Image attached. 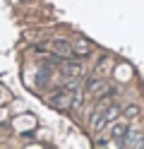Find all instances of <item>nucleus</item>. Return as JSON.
Masks as SVG:
<instances>
[{"instance_id":"nucleus-2","label":"nucleus","mask_w":144,"mask_h":149,"mask_svg":"<svg viewBox=\"0 0 144 149\" xmlns=\"http://www.w3.org/2000/svg\"><path fill=\"white\" fill-rule=\"evenodd\" d=\"M51 53H55L58 58H74V48L67 41H60V39L51 41Z\"/></svg>"},{"instance_id":"nucleus-4","label":"nucleus","mask_w":144,"mask_h":149,"mask_svg":"<svg viewBox=\"0 0 144 149\" xmlns=\"http://www.w3.org/2000/svg\"><path fill=\"white\" fill-rule=\"evenodd\" d=\"M63 72L67 74V77H79V74L84 72V68H82V63H65L63 60Z\"/></svg>"},{"instance_id":"nucleus-3","label":"nucleus","mask_w":144,"mask_h":149,"mask_svg":"<svg viewBox=\"0 0 144 149\" xmlns=\"http://www.w3.org/2000/svg\"><path fill=\"white\" fill-rule=\"evenodd\" d=\"M74 96H77V89H70V87H67V91L51 96V104H53V106H58V108H70Z\"/></svg>"},{"instance_id":"nucleus-7","label":"nucleus","mask_w":144,"mask_h":149,"mask_svg":"<svg viewBox=\"0 0 144 149\" xmlns=\"http://www.w3.org/2000/svg\"><path fill=\"white\" fill-rule=\"evenodd\" d=\"M72 48H74V53H82V55H89L91 53V46L86 43V41H74Z\"/></svg>"},{"instance_id":"nucleus-5","label":"nucleus","mask_w":144,"mask_h":149,"mask_svg":"<svg viewBox=\"0 0 144 149\" xmlns=\"http://www.w3.org/2000/svg\"><path fill=\"white\" fill-rule=\"evenodd\" d=\"M144 139L137 130H127V139H122V147H142Z\"/></svg>"},{"instance_id":"nucleus-8","label":"nucleus","mask_w":144,"mask_h":149,"mask_svg":"<svg viewBox=\"0 0 144 149\" xmlns=\"http://www.w3.org/2000/svg\"><path fill=\"white\" fill-rule=\"evenodd\" d=\"M125 135H127V127H125V125H120V123L113 125V137L120 139V137H125ZM120 142H122V139H120Z\"/></svg>"},{"instance_id":"nucleus-9","label":"nucleus","mask_w":144,"mask_h":149,"mask_svg":"<svg viewBox=\"0 0 144 149\" xmlns=\"http://www.w3.org/2000/svg\"><path fill=\"white\" fill-rule=\"evenodd\" d=\"M122 113H125V116L130 118V116H137V113H139V108H137V106H127V108L122 111Z\"/></svg>"},{"instance_id":"nucleus-6","label":"nucleus","mask_w":144,"mask_h":149,"mask_svg":"<svg viewBox=\"0 0 144 149\" xmlns=\"http://www.w3.org/2000/svg\"><path fill=\"white\" fill-rule=\"evenodd\" d=\"M106 84H103V79L99 77H89L86 79V94H99V91H103Z\"/></svg>"},{"instance_id":"nucleus-1","label":"nucleus","mask_w":144,"mask_h":149,"mask_svg":"<svg viewBox=\"0 0 144 149\" xmlns=\"http://www.w3.org/2000/svg\"><path fill=\"white\" fill-rule=\"evenodd\" d=\"M120 116V106H106V108H96V113L91 118V130L94 132H101L103 127H108L115 123V118Z\"/></svg>"}]
</instances>
